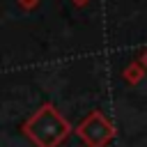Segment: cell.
<instances>
[{"label":"cell","instance_id":"6da1fadb","mask_svg":"<svg viewBox=\"0 0 147 147\" xmlns=\"http://www.w3.org/2000/svg\"><path fill=\"white\" fill-rule=\"evenodd\" d=\"M23 133L37 147H60L62 140L71 133V126L57 113L55 106L44 103L41 108H37V113H32L23 122Z\"/></svg>","mask_w":147,"mask_h":147},{"label":"cell","instance_id":"7a4b0ae2","mask_svg":"<svg viewBox=\"0 0 147 147\" xmlns=\"http://www.w3.org/2000/svg\"><path fill=\"white\" fill-rule=\"evenodd\" d=\"M76 136L87 145V147H106L113 138H115V126L110 119L103 117V113L94 110L90 113L78 126H76Z\"/></svg>","mask_w":147,"mask_h":147},{"label":"cell","instance_id":"3957f363","mask_svg":"<svg viewBox=\"0 0 147 147\" xmlns=\"http://www.w3.org/2000/svg\"><path fill=\"white\" fill-rule=\"evenodd\" d=\"M142 60H145V64H147V53H145V57H142Z\"/></svg>","mask_w":147,"mask_h":147}]
</instances>
